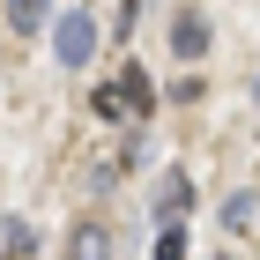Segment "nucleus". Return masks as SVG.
<instances>
[{
  "label": "nucleus",
  "mask_w": 260,
  "mask_h": 260,
  "mask_svg": "<svg viewBox=\"0 0 260 260\" xmlns=\"http://www.w3.org/2000/svg\"><path fill=\"white\" fill-rule=\"evenodd\" d=\"M89 52H97V15H60V67H89Z\"/></svg>",
  "instance_id": "1"
},
{
  "label": "nucleus",
  "mask_w": 260,
  "mask_h": 260,
  "mask_svg": "<svg viewBox=\"0 0 260 260\" xmlns=\"http://www.w3.org/2000/svg\"><path fill=\"white\" fill-rule=\"evenodd\" d=\"M186 208H193V179H186V171H164V179H156V208H149V216H156V223H186Z\"/></svg>",
  "instance_id": "2"
},
{
  "label": "nucleus",
  "mask_w": 260,
  "mask_h": 260,
  "mask_svg": "<svg viewBox=\"0 0 260 260\" xmlns=\"http://www.w3.org/2000/svg\"><path fill=\"white\" fill-rule=\"evenodd\" d=\"M171 52H179V60H201V52H208V15L186 8V15L171 22Z\"/></svg>",
  "instance_id": "3"
},
{
  "label": "nucleus",
  "mask_w": 260,
  "mask_h": 260,
  "mask_svg": "<svg viewBox=\"0 0 260 260\" xmlns=\"http://www.w3.org/2000/svg\"><path fill=\"white\" fill-rule=\"evenodd\" d=\"M67 260H112V231H104V223H75Z\"/></svg>",
  "instance_id": "4"
},
{
  "label": "nucleus",
  "mask_w": 260,
  "mask_h": 260,
  "mask_svg": "<svg viewBox=\"0 0 260 260\" xmlns=\"http://www.w3.org/2000/svg\"><path fill=\"white\" fill-rule=\"evenodd\" d=\"M119 97H126V112H149V104H156V89H149V75H141V67H119Z\"/></svg>",
  "instance_id": "5"
},
{
  "label": "nucleus",
  "mask_w": 260,
  "mask_h": 260,
  "mask_svg": "<svg viewBox=\"0 0 260 260\" xmlns=\"http://www.w3.org/2000/svg\"><path fill=\"white\" fill-rule=\"evenodd\" d=\"M45 8H52V0H8V30H22V38L45 30Z\"/></svg>",
  "instance_id": "6"
},
{
  "label": "nucleus",
  "mask_w": 260,
  "mask_h": 260,
  "mask_svg": "<svg viewBox=\"0 0 260 260\" xmlns=\"http://www.w3.org/2000/svg\"><path fill=\"white\" fill-rule=\"evenodd\" d=\"M0 253H8V260H30V253H38V238H30V223H15V216L0 223Z\"/></svg>",
  "instance_id": "7"
},
{
  "label": "nucleus",
  "mask_w": 260,
  "mask_h": 260,
  "mask_svg": "<svg viewBox=\"0 0 260 260\" xmlns=\"http://www.w3.org/2000/svg\"><path fill=\"white\" fill-rule=\"evenodd\" d=\"M89 112H97V119H134V112H126V97H119V82H112V89H97V97H89Z\"/></svg>",
  "instance_id": "8"
},
{
  "label": "nucleus",
  "mask_w": 260,
  "mask_h": 260,
  "mask_svg": "<svg viewBox=\"0 0 260 260\" xmlns=\"http://www.w3.org/2000/svg\"><path fill=\"white\" fill-rule=\"evenodd\" d=\"M156 260H186V223H164L156 231Z\"/></svg>",
  "instance_id": "9"
},
{
  "label": "nucleus",
  "mask_w": 260,
  "mask_h": 260,
  "mask_svg": "<svg viewBox=\"0 0 260 260\" xmlns=\"http://www.w3.org/2000/svg\"><path fill=\"white\" fill-rule=\"evenodd\" d=\"M253 208H260L253 193H231V201H223V223H231V231H245V223H253Z\"/></svg>",
  "instance_id": "10"
}]
</instances>
